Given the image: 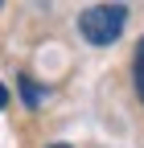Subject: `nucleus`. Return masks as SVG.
Wrapping results in <instances>:
<instances>
[{"instance_id":"obj_1","label":"nucleus","mask_w":144,"mask_h":148,"mask_svg":"<svg viewBox=\"0 0 144 148\" xmlns=\"http://www.w3.org/2000/svg\"><path fill=\"white\" fill-rule=\"evenodd\" d=\"M128 25V4H91L78 16V33L91 45H115Z\"/></svg>"},{"instance_id":"obj_4","label":"nucleus","mask_w":144,"mask_h":148,"mask_svg":"<svg viewBox=\"0 0 144 148\" xmlns=\"http://www.w3.org/2000/svg\"><path fill=\"white\" fill-rule=\"evenodd\" d=\"M4 107H8V86L0 82V111H4Z\"/></svg>"},{"instance_id":"obj_3","label":"nucleus","mask_w":144,"mask_h":148,"mask_svg":"<svg viewBox=\"0 0 144 148\" xmlns=\"http://www.w3.org/2000/svg\"><path fill=\"white\" fill-rule=\"evenodd\" d=\"M132 86H136V99L144 103V37H140V45L132 53Z\"/></svg>"},{"instance_id":"obj_5","label":"nucleus","mask_w":144,"mask_h":148,"mask_svg":"<svg viewBox=\"0 0 144 148\" xmlns=\"http://www.w3.org/2000/svg\"><path fill=\"white\" fill-rule=\"evenodd\" d=\"M45 148H70V144H45Z\"/></svg>"},{"instance_id":"obj_2","label":"nucleus","mask_w":144,"mask_h":148,"mask_svg":"<svg viewBox=\"0 0 144 148\" xmlns=\"http://www.w3.org/2000/svg\"><path fill=\"white\" fill-rule=\"evenodd\" d=\"M16 86H21V103L33 111V107H41V99H45V86H37L33 82V74H16Z\"/></svg>"}]
</instances>
